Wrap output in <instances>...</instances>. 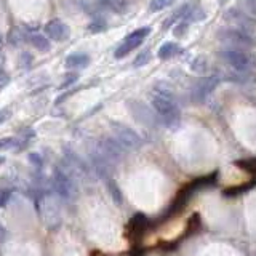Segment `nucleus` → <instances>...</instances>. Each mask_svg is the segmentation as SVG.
Segmentation results:
<instances>
[{"instance_id":"bb28decb","label":"nucleus","mask_w":256,"mask_h":256,"mask_svg":"<svg viewBox=\"0 0 256 256\" xmlns=\"http://www.w3.org/2000/svg\"><path fill=\"white\" fill-rule=\"evenodd\" d=\"M3 88H5V83H0V91H2Z\"/></svg>"},{"instance_id":"a878e982","label":"nucleus","mask_w":256,"mask_h":256,"mask_svg":"<svg viewBox=\"0 0 256 256\" xmlns=\"http://www.w3.org/2000/svg\"><path fill=\"white\" fill-rule=\"evenodd\" d=\"M5 160H7V159H5V155H0V166L5 164Z\"/></svg>"},{"instance_id":"ddd939ff","label":"nucleus","mask_w":256,"mask_h":256,"mask_svg":"<svg viewBox=\"0 0 256 256\" xmlns=\"http://www.w3.org/2000/svg\"><path fill=\"white\" fill-rule=\"evenodd\" d=\"M106 184H107V192L114 200V203H116V205H122L123 203V194H122V191H120L117 182L114 181L112 178H109V180L106 181Z\"/></svg>"},{"instance_id":"393cba45","label":"nucleus","mask_w":256,"mask_h":256,"mask_svg":"<svg viewBox=\"0 0 256 256\" xmlns=\"http://www.w3.org/2000/svg\"><path fill=\"white\" fill-rule=\"evenodd\" d=\"M8 237V232H7V229H5V226L2 223H0V243H3L5 240H7Z\"/></svg>"},{"instance_id":"b1692460","label":"nucleus","mask_w":256,"mask_h":256,"mask_svg":"<svg viewBox=\"0 0 256 256\" xmlns=\"http://www.w3.org/2000/svg\"><path fill=\"white\" fill-rule=\"evenodd\" d=\"M29 160H30V164H32L34 166H37V168H42V165H44V164H42L44 160H42V157L39 154H30Z\"/></svg>"},{"instance_id":"dca6fc26","label":"nucleus","mask_w":256,"mask_h":256,"mask_svg":"<svg viewBox=\"0 0 256 256\" xmlns=\"http://www.w3.org/2000/svg\"><path fill=\"white\" fill-rule=\"evenodd\" d=\"M151 30H152V28H151V26H143V28L135 29L133 32H130V34L127 35V39H139V40H144V39L151 34Z\"/></svg>"},{"instance_id":"f03ea898","label":"nucleus","mask_w":256,"mask_h":256,"mask_svg":"<svg viewBox=\"0 0 256 256\" xmlns=\"http://www.w3.org/2000/svg\"><path fill=\"white\" fill-rule=\"evenodd\" d=\"M51 187L56 192V196L64 202H74L79 197V187L75 184V180L67 176L60 168L55 171L53 178H51Z\"/></svg>"},{"instance_id":"9d476101","label":"nucleus","mask_w":256,"mask_h":256,"mask_svg":"<svg viewBox=\"0 0 256 256\" xmlns=\"http://www.w3.org/2000/svg\"><path fill=\"white\" fill-rule=\"evenodd\" d=\"M181 51H182V48L180 46V44H176V42H165V44L159 48L157 56H159V60L166 61V60L175 58V56L180 55Z\"/></svg>"},{"instance_id":"423d86ee","label":"nucleus","mask_w":256,"mask_h":256,"mask_svg":"<svg viewBox=\"0 0 256 256\" xmlns=\"http://www.w3.org/2000/svg\"><path fill=\"white\" fill-rule=\"evenodd\" d=\"M45 37L53 42H64L69 39L71 29L66 23H62L61 19H50L48 23L44 26Z\"/></svg>"},{"instance_id":"5701e85b","label":"nucleus","mask_w":256,"mask_h":256,"mask_svg":"<svg viewBox=\"0 0 256 256\" xmlns=\"http://www.w3.org/2000/svg\"><path fill=\"white\" fill-rule=\"evenodd\" d=\"M12 117V109L5 107V109H0V125L3 122H7V120Z\"/></svg>"},{"instance_id":"f3484780","label":"nucleus","mask_w":256,"mask_h":256,"mask_svg":"<svg viewBox=\"0 0 256 256\" xmlns=\"http://www.w3.org/2000/svg\"><path fill=\"white\" fill-rule=\"evenodd\" d=\"M18 143H19V139H16V138H2L0 139V151L16 149Z\"/></svg>"},{"instance_id":"0eeeda50","label":"nucleus","mask_w":256,"mask_h":256,"mask_svg":"<svg viewBox=\"0 0 256 256\" xmlns=\"http://www.w3.org/2000/svg\"><path fill=\"white\" fill-rule=\"evenodd\" d=\"M127 106H128L130 114H132L138 122L144 123V125H152L155 122L154 114L151 112V109L146 106L144 103L136 101V99H130V101H127Z\"/></svg>"},{"instance_id":"7ed1b4c3","label":"nucleus","mask_w":256,"mask_h":256,"mask_svg":"<svg viewBox=\"0 0 256 256\" xmlns=\"http://www.w3.org/2000/svg\"><path fill=\"white\" fill-rule=\"evenodd\" d=\"M111 132H112V138L116 139L125 151H136L143 146L141 136L133 128H130L128 125L120 123V122H111Z\"/></svg>"},{"instance_id":"9b49d317","label":"nucleus","mask_w":256,"mask_h":256,"mask_svg":"<svg viewBox=\"0 0 256 256\" xmlns=\"http://www.w3.org/2000/svg\"><path fill=\"white\" fill-rule=\"evenodd\" d=\"M32 34L30 30L21 28V26H16L8 32V42L12 45H19L23 42H29V35Z\"/></svg>"},{"instance_id":"6e6552de","label":"nucleus","mask_w":256,"mask_h":256,"mask_svg":"<svg viewBox=\"0 0 256 256\" xmlns=\"http://www.w3.org/2000/svg\"><path fill=\"white\" fill-rule=\"evenodd\" d=\"M90 55H87V53H72L69 55L66 58V62H64V66H66V69H83V67H87L88 64H90Z\"/></svg>"},{"instance_id":"f8f14e48","label":"nucleus","mask_w":256,"mask_h":256,"mask_svg":"<svg viewBox=\"0 0 256 256\" xmlns=\"http://www.w3.org/2000/svg\"><path fill=\"white\" fill-rule=\"evenodd\" d=\"M29 44L39 51H50V48H51L50 40L42 34H30L29 35Z\"/></svg>"},{"instance_id":"4468645a","label":"nucleus","mask_w":256,"mask_h":256,"mask_svg":"<svg viewBox=\"0 0 256 256\" xmlns=\"http://www.w3.org/2000/svg\"><path fill=\"white\" fill-rule=\"evenodd\" d=\"M175 2L176 0H152V2L149 3V12H152V13L162 12V10L171 7Z\"/></svg>"},{"instance_id":"412c9836","label":"nucleus","mask_w":256,"mask_h":256,"mask_svg":"<svg viewBox=\"0 0 256 256\" xmlns=\"http://www.w3.org/2000/svg\"><path fill=\"white\" fill-rule=\"evenodd\" d=\"M12 198V191L10 189H0V208H3Z\"/></svg>"},{"instance_id":"f257e3e1","label":"nucleus","mask_w":256,"mask_h":256,"mask_svg":"<svg viewBox=\"0 0 256 256\" xmlns=\"http://www.w3.org/2000/svg\"><path fill=\"white\" fill-rule=\"evenodd\" d=\"M151 104H152L155 114L160 122L168 128L178 127L181 120V111L175 101L173 93L164 87H155L151 93Z\"/></svg>"},{"instance_id":"39448f33","label":"nucleus","mask_w":256,"mask_h":256,"mask_svg":"<svg viewBox=\"0 0 256 256\" xmlns=\"http://www.w3.org/2000/svg\"><path fill=\"white\" fill-rule=\"evenodd\" d=\"M223 58L226 60L229 66H232L236 71H248L256 66V56L245 53L239 50H226L223 51Z\"/></svg>"},{"instance_id":"20e7f679","label":"nucleus","mask_w":256,"mask_h":256,"mask_svg":"<svg viewBox=\"0 0 256 256\" xmlns=\"http://www.w3.org/2000/svg\"><path fill=\"white\" fill-rule=\"evenodd\" d=\"M96 151L104 159L111 162L112 165H117L119 162L123 159L125 152H127L112 136H106V138L99 139L96 144Z\"/></svg>"},{"instance_id":"1a4fd4ad","label":"nucleus","mask_w":256,"mask_h":256,"mask_svg":"<svg viewBox=\"0 0 256 256\" xmlns=\"http://www.w3.org/2000/svg\"><path fill=\"white\" fill-rule=\"evenodd\" d=\"M141 44H143V40H139V39H127L125 37V40L117 46V50L114 51V56H116V60H122L127 55L132 53L133 50H136Z\"/></svg>"},{"instance_id":"4be33fe9","label":"nucleus","mask_w":256,"mask_h":256,"mask_svg":"<svg viewBox=\"0 0 256 256\" xmlns=\"http://www.w3.org/2000/svg\"><path fill=\"white\" fill-rule=\"evenodd\" d=\"M88 29H90V32L96 34V32H104L106 30V24L104 23H91L88 26Z\"/></svg>"},{"instance_id":"a211bd4d","label":"nucleus","mask_w":256,"mask_h":256,"mask_svg":"<svg viewBox=\"0 0 256 256\" xmlns=\"http://www.w3.org/2000/svg\"><path fill=\"white\" fill-rule=\"evenodd\" d=\"M191 69L194 72H205L207 69V60L202 58V56H198L194 61L191 62Z\"/></svg>"},{"instance_id":"2eb2a0df","label":"nucleus","mask_w":256,"mask_h":256,"mask_svg":"<svg viewBox=\"0 0 256 256\" xmlns=\"http://www.w3.org/2000/svg\"><path fill=\"white\" fill-rule=\"evenodd\" d=\"M151 58H152V55H151V50L139 51V53L136 55V58L133 60V66L135 67H143V66H146L151 61Z\"/></svg>"},{"instance_id":"6ab92c4d","label":"nucleus","mask_w":256,"mask_h":256,"mask_svg":"<svg viewBox=\"0 0 256 256\" xmlns=\"http://www.w3.org/2000/svg\"><path fill=\"white\" fill-rule=\"evenodd\" d=\"M187 28H189V23H186V21H180V23L175 26V30H173L175 37H178V39L184 37L186 32H187Z\"/></svg>"},{"instance_id":"aec40b11","label":"nucleus","mask_w":256,"mask_h":256,"mask_svg":"<svg viewBox=\"0 0 256 256\" xmlns=\"http://www.w3.org/2000/svg\"><path fill=\"white\" fill-rule=\"evenodd\" d=\"M77 80H79V74H75V72H72V74H67L64 82H62L61 85H60V90H66V88L72 87Z\"/></svg>"}]
</instances>
